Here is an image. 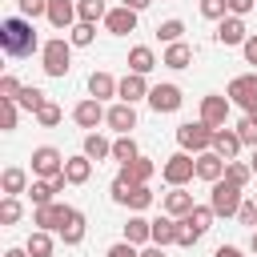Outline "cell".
<instances>
[{
    "label": "cell",
    "instance_id": "obj_1",
    "mask_svg": "<svg viewBox=\"0 0 257 257\" xmlns=\"http://www.w3.org/2000/svg\"><path fill=\"white\" fill-rule=\"evenodd\" d=\"M0 48H4V56L20 60V56H32L36 48H44V44L36 40L32 20H24V16H8V20H0Z\"/></svg>",
    "mask_w": 257,
    "mask_h": 257
},
{
    "label": "cell",
    "instance_id": "obj_2",
    "mask_svg": "<svg viewBox=\"0 0 257 257\" xmlns=\"http://www.w3.org/2000/svg\"><path fill=\"white\" fill-rule=\"evenodd\" d=\"M40 68L48 72V76H68V68H72V40L68 36H52V40H44V48H40Z\"/></svg>",
    "mask_w": 257,
    "mask_h": 257
},
{
    "label": "cell",
    "instance_id": "obj_3",
    "mask_svg": "<svg viewBox=\"0 0 257 257\" xmlns=\"http://www.w3.org/2000/svg\"><path fill=\"white\" fill-rule=\"evenodd\" d=\"M213 133L217 128H209L205 120H185V124H177V145H181V153L201 157V153L213 149Z\"/></svg>",
    "mask_w": 257,
    "mask_h": 257
},
{
    "label": "cell",
    "instance_id": "obj_4",
    "mask_svg": "<svg viewBox=\"0 0 257 257\" xmlns=\"http://www.w3.org/2000/svg\"><path fill=\"white\" fill-rule=\"evenodd\" d=\"M161 177L169 189H185L193 177H197V157L193 153H173L165 165H161Z\"/></svg>",
    "mask_w": 257,
    "mask_h": 257
},
{
    "label": "cell",
    "instance_id": "obj_5",
    "mask_svg": "<svg viewBox=\"0 0 257 257\" xmlns=\"http://www.w3.org/2000/svg\"><path fill=\"white\" fill-rule=\"evenodd\" d=\"M241 185H233V181H217V185H209V205H213V213L217 217H237V209H241Z\"/></svg>",
    "mask_w": 257,
    "mask_h": 257
},
{
    "label": "cell",
    "instance_id": "obj_6",
    "mask_svg": "<svg viewBox=\"0 0 257 257\" xmlns=\"http://www.w3.org/2000/svg\"><path fill=\"white\" fill-rule=\"evenodd\" d=\"M28 161H32V177L52 181V177H60V173H64V161H68V157H64L60 149H52V145H36Z\"/></svg>",
    "mask_w": 257,
    "mask_h": 257
},
{
    "label": "cell",
    "instance_id": "obj_7",
    "mask_svg": "<svg viewBox=\"0 0 257 257\" xmlns=\"http://www.w3.org/2000/svg\"><path fill=\"white\" fill-rule=\"evenodd\" d=\"M225 96H229V104H237V108H245V112H257V72L233 76L229 88H225Z\"/></svg>",
    "mask_w": 257,
    "mask_h": 257
},
{
    "label": "cell",
    "instance_id": "obj_8",
    "mask_svg": "<svg viewBox=\"0 0 257 257\" xmlns=\"http://www.w3.org/2000/svg\"><path fill=\"white\" fill-rule=\"evenodd\" d=\"M68 213H72V205H60V201H52V205H40V209H32V225L36 229H44V233H60L64 229V221H68Z\"/></svg>",
    "mask_w": 257,
    "mask_h": 257
},
{
    "label": "cell",
    "instance_id": "obj_9",
    "mask_svg": "<svg viewBox=\"0 0 257 257\" xmlns=\"http://www.w3.org/2000/svg\"><path fill=\"white\" fill-rule=\"evenodd\" d=\"M185 104V92L177 88V84H153V92H149V108L161 116V112H177Z\"/></svg>",
    "mask_w": 257,
    "mask_h": 257
},
{
    "label": "cell",
    "instance_id": "obj_10",
    "mask_svg": "<svg viewBox=\"0 0 257 257\" xmlns=\"http://www.w3.org/2000/svg\"><path fill=\"white\" fill-rule=\"evenodd\" d=\"M229 96H221V92H209V96H201V120L209 124V128H225V120H229Z\"/></svg>",
    "mask_w": 257,
    "mask_h": 257
},
{
    "label": "cell",
    "instance_id": "obj_11",
    "mask_svg": "<svg viewBox=\"0 0 257 257\" xmlns=\"http://www.w3.org/2000/svg\"><path fill=\"white\" fill-rule=\"evenodd\" d=\"M104 116H108V108H104L100 100H92V96H84V100L72 108V120H76L80 128H88V133H96V124H104Z\"/></svg>",
    "mask_w": 257,
    "mask_h": 257
},
{
    "label": "cell",
    "instance_id": "obj_12",
    "mask_svg": "<svg viewBox=\"0 0 257 257\" xmlns=\"http://www.w3.org/2000/svg\"><path fill=\"white\" fill-rule=\"evenodd\" d=\"M104 124H108L116 137H133V128H137V108H133V104H124V100H116V104L108 108Z\"/></svg>",
    "mask_w": 257,
    "mask_h": 257
},
{
    "label": "cell",
    "instance_id": "obj_13",
    "mask_svg": "<svg viewBox=\"0 0 257 257\" xmlns=\"http://www.w3.org/2000/svg\"><path fill=\"white\" fill-rule=\"evenodd\" d=\"M48 24L60 28V32H72L80 24L76 16V0H48Z\"/></svg>",
    "mask_w": 257,
    "mask_h": 257
},
{
    "label": "cell",
    "instance_id": "obj_14",
    "mask_svg": "<svg viewBox=\"0 0 257 257\" xmlns=\"http://www.w3.org/2000/svg\"><path fill=\"white\" fill-rule=\"evenodd\" d=\"M245 40H249V28H245L241 16H225V20L217 24V44H225V48H241Z\"/></svg>",
    "mask_w": 257,
    "mask_h": 257
},
{
    "label": "cell",
    "instance_id": "obj_15",
    "mask_svg": "<svg viewBox=\"0 0 257 257\" xmlns=\"http://www.w3.org/2000/svg\"><path fill=\"white\" fill-rule=\"evenodd\" d=\"M137 16L141 12H133V8H108V16H104V28L112 32V36H128V32H137Z\"/></svg>",
    "mask_w": 257,
    "mask_h": 257
},
{
    "label": "cell",
    "instance_id": "obj_16",
    "mask_svg": "<svg viewBox=\"0 0 257 257\" xmlns=\"http://www.w3.org/2000/svg\"><path fill=\"white\" fill-rule=\"evenodd\" d=\"M149 92H153V88H149V80H145V76H137V72H124V76H120V92H116V96H120L124 104L149 100Z\"/></svg>",
    "mask_w": 257,
    "mask_h": 257
},
{
    "label": "cell",
    "instance_id": "obj_17",
    "mask_svg": "<svg viewBox=\"0 0 257 257\" xmlns=\"http://www.w3.org/2000/svg\"><path fill=\"white\" fill-rule=\"evenodd\" d=\"M124 241H128V245H137V249L153 245V221H145L141 213H133V217L124 221Z\"/></svg>",
    "mask_w": 257,
    "mask_h": 257
},
{
    "label": "cell",
    "instance_id": "obj_18",
    "mask_svg": "<svg viewBox=\"0 0 257 257\" xmlns=\"http://www.w3.org/2000/svg\"><path fill=\"white\" fill-rule=\"evenodd\" d=\"M116 92H120V80H116L112 72H92V76H88V96H92V100L104 104V100L116 96Z\"/></svg>",
    "mask_w": 257,
    "mask_h": 257
},
{
    "label": "cell",
    "instance_id": "obj_19",
    "mask_svg": "<svg viewBox=\"0 0 257 257\" xmlns=\"http://www.w3.org/2000/svg\"><path fill=\"white\" fill-rule=\"evenodd\" d=\"M241 149H245V145H241L237 128H217V133H213V153H217V157L237 161V153H241Z\"/></svg>",
    "mask_w": 257,
    "mask_h": 257
},
{
    "label": "cell",
    "instance_id": "obj_20",
    "mask_svg": "<svg viewBox=\"0 0 257 257\" xmlns=\"http://www.w3.org/2000/svg\"><path fill=\"white\" fill-rule=\"evenodd\" d=\"M225 165H229V161H225V157H217V153L209 149V153H201V157H197V177H201V181H209V185H217V181L225 177Z\"/></svg>",
    "mask_w": 257,
    "mask_h": 257
},
{
    "label": "cell",
    "instance_id": "obj_21",
    "mask_svg": "<svg viewBox=\"0 0 257 257\" xmlns=\"http://www.w3.org/2000/svg\"><path fill=\"white\" fill-rule=\"evenodd\" d=\"M193 209H197V201H193L189 189H169V193H165V213H169V217L181 221V217H189Z\"/></svg>",
    "mask_w": 257,
    "mask_h": 257
},
{
    "label": "cell",
    "instance_id": "obj_22",
    "mask_svg": "<svg viewBox=\"0 0 257 257\" xmlns=\"http://www.w3.org/2000/svg\"><path fill=\"white\" fill-rule=\"evenodd\" d=\"M161 64H165V68H173V72H181V68H189V64H193V48H189L185 40H177V44H165V52H161Z\"/></svg>",
    "mask_w": 257,
    "mask_h": 257
},
{
    "label": "cell",
    "instance_id": "obj_23",
    "mask_svg": "<svg viewBox=\"0 0 257 257\" xmlns=\"http://www.w3.org/2000/svg\"><path fill=\"white\" fill-rule=\"evenodd\" d=\"M153 68H157V52H153L149 44H133V48H128V72L149 76Z\"/></svg>",
    "mask_w": 257,
    "mask_h": 257
},
{
    "label": "cell",
    "instance_id": "obj_24",
    "mask_svg": "<svg viewBox=\"0 0 257 257\" xmlns=\"http://www.w3.org/2000/svg\"><path fill=\"white\" fill-rule=\"evenodd\" d=\"M28 173L20 169V165H8L4 173H0V189H4V197H20V193H28Z\"/></svg>",
    "mask_w": 257,
    "mask_h": 257
},
{
    "label": "cell",
    "instance_id": "obj_25",
    "mask_svg": "<svg viewBox=\"0 0 257 257\" xmlns=\"http://www.w3.org/2000/svg\"><path fill=\"white\" fill-rule=\"evenodd\" d=\"M80 153H84L88 161H96V165H100V161H108V157H112V141H108V137H100V133H84Z\"/></svg>",
    "mask_w": 257,
    "mask_h": 257
},
{
    "label": "cell",
    "instance_id": "obj_26",
    "mask_svg": "<svg viewBox=\"0 0 257 257\" xmlns=\"http://www.w3.org/2000/svg\"><path fill=\"white\" fill-rule=\"evenodd\" d=\"M177 233H181V221H177V217L165 213V217L153 221V245H161V249H165V245H177Z\"/></svg>",
    "mask_w": 257,
    "mask_h": 257
},
{
    "label": "cell",
    "instance_id": "obj_27",
    "mask_svg": "<svg viewBox=\"0 0 257 257\" xmlns=\"http://www.w3.org/2000/svg\"><path fill=\"white\" fill-rule=\"evenodd\" d=\"M88 177H92V161H88L84 153H76V157L64 161V181H68V185H84Z\"/></svg>",
    "mask_w": 257,
    "mask_h": 257
},
{
    "label": "cell",
    "instance_id": "obj_28",
    "mask_svg": "<svg viewBox=\"0 0 257 257\" xmlns=\"http://www.w3.org/2000/svg\"><path fill=\"white\" fill-rule=\"evenodd\" d=\"M157 173V165L149 161V157H137V161H128V165H120V177L124 181H133V185H149V177Z\"/></svg>",
    "mask_w": 257,
    "mask_h": 257
},
{
    "label": "cell",
    "instance_id": "obj_29",
    "mask_svg": "<svg viewBox=\"0 0 257 257\" xmlns=\"http://www.w3.org/2000/svg\"><path fill=\"white\" fill-rule=\"evenodd\" d=\"M84 229H88L84 213H80V209H72V213H68V221H64V229H60V241H64V245H80V241H84Z\"/></svg>",
    "mask_w": 257,
    "mask_h": 257
},
{
    "label": "cell",
    "instance_id": "obj_30",
    "mask_svg": "<svg viewBox=\"0 0 257 257\" xmlns=\"http://www.w3.org/2000/svg\"><path fill=\"white\" fill-rule=\"evenodd\" d=\"M16 104H20L24 112H32V116H36V112L48 104V96H44V88H36V84H24V88H20V96H16Z\"/></svg>",
    "mask_w": 257,
    "mask_h": 257
},
{
    "label": "cell",
    "instance_id": "obj_31",
    "mask_svg": "<svg viewBox=\"0 0 257 257\" xmlns=\"http://www.w3.org/2000/svg\"><path fill=\"white\" fill-rule=\"evenodd\" d=\"M24 249H28V257H52L56 241H52V233H44V229H32V237L24 241Z\"/></svg>",
    "mask_w": 257,
    "mask_h": 257
},
{
    "label": "cell",
    "instance_id": "obj_32",
    "mask_svg": "<svg viewBox=\"0 0 257 257\" xmlns=\"http://www.w3.org/2000/svg\"><path fill=\"white\" fill-rule=\"evenodd\" d=\"M28 197H32V209H40V205H52V197H56V185H52V181H40V177H32V185H28Z\"/></svg>",
    "mask_w": 257,
    "mask_h": 257
},
{
    "label": "cell",
    "instance_id": "obj_33",
    "mask_svg": "<svg viewBox=\"0 0 257 257\" xmlns=\"http://www.w3.org/2000/svg\"><path fill=\"white\" fill-rule=\"evenodd\" d=\"M76 16H80V24H96L108 16V8H104V0H76Z\"/></svg>",
    "mask_w": 257,
    "mask_h": 257
},
{
    "label": "cell",
    "instance_id": "obj_34",
    "mask_svg": "<svg viewBox=\"0 0 257 257\" xmlns=\"http://www.w3.org/2000/svg\"><path fill=\"white\" fill-rule=\"evenodd\" d=\"M181 221H189L197 233H209V229H213V221H217V213H213V205H197V209H193L189 217H181Z\"/></svg>",
    "mask_w": 257,
    "mask_h": 257
},
{
    "label": "cell",
    "instance_id": "obj_35",
    "mask_svg": "<svg viewBox=\"0 0 257 257\" xmlns=\"http://www.w3.org/2000/svg\"><path fill=\"white\" fill-rule=\"evenodd\" d=\"M137 157H141V149H137L133 137H116V141H112V161L128 165V161H137Z\"/></svg>",
    "mask_w": 257,
    "mask_h": 257
},
{
    "label": "cell",
    "instance_id": "obj_36",
    "mask_svg": "<svg viewBox=\"0 0 257 257\" xmlns=\"http://www.w3.org/2000/svg\"><path fill=\"white\" fill-rule=\"evenodd\" d=\"M157 36H161V44L185 40V20H165V24H157Z\"/></svg>",
    "mask_w": 257,
    "mask_h": 257
},
{
    "label": "cell",
    "instance_id": "obj_37",
    "mask_svg": "<svg viewBox=\"0 0 257 257\" xmlns=\"http://www.w3.org/2000/svg\"><path fill=\"white\" fill-rule=\"evenodd\" d=\"M153 201H157V197H153V189H149V185H137V189L128 193V201H124V205H128L133 213H145Z\"/></svg>",
    "mask_w": 257,
    "mask_h": 257
},
{
    "label": "cell",
    "instance_id": "obj_38",
    "mask_svg": "<svg viewBox=\"0 0 257 257\" xmlns=\"http://www.w3.org/2000/svg\"><path fill=\"white\" fill-rule=\"evenodd\" d=\"M249 177H253V169H249L245 161H229V165H225V181H233V185H241V189H245V185H249Z\"/></svg>",
    "mask_w": 257,
    "mask_h": 257
},
{
    "label": "cell",
    "instance_id": "obj_39",
    "mask_svg": "<svg viewBox=\"0 0 257 257\" xmlns=\"http://www.w3.org/2000/svg\"><path fill=\"white\" fill-rule=\"evenodd\" d=\"M68 40H72V48H88V44L96 40V24H76V28L68 32Z\"/></svg>",
    "mask_w": 257,
    "mask_h": 257
},
{
    "label": "cell",
    "instance_id": "obj_40",
    "mask_svg": "<svg viewBox=\"0 0 257 257\" xmlns=\"http://www.w3.org/2000/svg\"><path fill=\"white\" fill-rule=\"evenodd\" d=\"M20 213H24V209H20V197H4V201H0V225H16Z\"/></svg>",
    "mask_w": 257,
    "mask_h": 257
},
{
    "label": "cell",
    "instance_id": "obj_41",
    "mask_svg": "<svg viewBox=\"0 0 257 257\" xmlns=\"http://www.w3.org/2000/svg\"><path fill=\"white\" fill-rule=\"evenodd\" d=\"M201 16H205V20H217V24H221V20L229 16V0H201Z\"/></svg>",
    "mask_w": 257,
    "mask_h": 257
},
{
    "label": "cell",
    "instance_id": "obj_42",
    "mask_svg": "<svg viewBox=\"0 0 257 257\" xmlns=\"http://www.w3.org/2000/svg\"><path fill=\"white\" fill-rule=\"evenodd\" d=\"M60 116H64V112H60V104H56V100H48V104L36 112V124H44V128H56V124H60Z\"/></svg>",
    "mask_w": 257,
    "mask_h": 257
},
{
    "label": "cell",
    "instance_id": "obj_43",
    "mask_svg": "<svg viewBox=\"0 0 257 257\" xmlns=\"http://www.w3.org/2000/svg\"><path fill=\"white\" fill-rule=\"evenodd\" d=\"M16 112H20V104H16V100H0V128H4V133H12V128H16Z\"/></svg>",
    "mask_w": 257,
    "mask_h": 257
},
{
    "label": "cell",
    "instance_id": "obj_44",
    "mask_svg": "<svg viewBox=\"0 0 257 257\" xmlns=\"http://www.w3.org/2000/svg\"><path fill=\"white\" fill-rule=\"evenodd\" d=\"M133 189H137V185H133V181H124L120 173H116V177H112V185H108V193H112V201H116V205H124Z\"/></svg>",
    "mask_w": 257,
    "mask_h": 257
},
{
    "label": "cell",
    "instance_id": "obj_45",
    "mask_svg": "<svg viewBox=\"0 0 257 257\" xmlns=\"http://www.w3.org/2000/svg\"><path fill=\"white\" fill-rule=\"evenodd\" d=\"M16 4H20V16H24V20L48 16V0H16Z\"/></svg>",
    "mask_w": 257,
    "mask_h": 257
},
{
    "label": "cell",
    "instance_id": "obj_46",
    "mask_svg": "<svg viewBox=\"0 0 257 257\" xmlns=\"http://www.w3.org/2000/svg\"><path fill=\"white\" fill-rule=\"evenodd\" d=\"M237 137H241V145L257 149V124H253V116H245V120L237 124Z\"/></svg>",
    "mask_w": 257,
    "mask_h": 257
},
{
    "label": "cell",
    "instance_id": "obj_47",
    "mask_svg": "<svg viewBox=\"0 0 257 257\" xmlns=\"http://www.w3.org/2000/svg\"><path fill=\"white\" fill-rule=\"evenodd\" d=\"M20 88H24V84H20L16 76H0V100H16Z\"/></svg>",
    "mask_w": 257,
    "mask_h": 257
},
{
    "label": "cell",
    "instance_id": "obj_48",
    "mask_svg": "<svg viewBox=\"0 0 257 257\" xmlns=\"http://www.w3.org/2000/svg\"><path fill=\"white\" fill-rule=\"evenodd\" d=\"M197 241H201V233H197V229H193L189 221H181V233H177V245H181V249H193Z\"/></svg>",
    "mask_w": 257,
    "mask_h": 257
},
{
    "label": "cell",
    "instance_id": "obj_49",
    "mask_svg": "<svg viewBox=\"0 0 257 257\" xmlns=\"http://www.w3.org/2000/svg\"><path fill=\"white\" fill-rule=\"evenodd\" d=\"M104 257H141V249H137V245H128V241H116V245H108V249H104Z\"/></svg>",
    "mask_w": 257,
    "mask_h": 257
},
{
    "label": "cell",
    "instance_id": "obj_50",
    "mask_svg": "<svg viewBox=\"0 0 257 257\" xmlns=\"http://www.w3.org/2000/svg\"><path fill=\"white\" fill-rule=\"evenodd\" d=\"M237 221H241V225H257V201H241Z\"/></svg>",
    "mask_w": 257,
    "mask_h": 257
},
{
    "label": "cell",
    "instance_id": "obj_51",
    "mask_svg": "<svg viewBox=\"0 0 257 257\" xmlns=\"http://www.w3.org/2000/svg\"><path fill=\"white\" fill-rule=\"evenodd\" d=\"M253 8H257V0H229V16H241L245 20Z\"/></svg>",
    "mask_w": 257,
    "mask_h": 257
},
{
    "label": "cell",
    "instance_id": "obj_52",
    "mask_svg": "<svg viewBox=\"0 0 257 257\" xmlns=\"http://www.w3.org/2000/svg\"><path fill=\"white\" fill-rule=\"evenodd\" d=\"M241 52H245V64H257V36H249L241 44Z\"/></svg>",
    "mask_w": 257,
    "mask_h": 257
},
{
    "label": "cell",
    "instance_id": "obj_53",
    "mask_svg": "<svg viewBox=\"0 0 257 257\" xmlns=\"http://www.w3.org/2000/svg\"><path fill=\"white\" fill-rule=\"evenodd\" d=\"M213 257H245V253H241V249H237V245H221V249H217V253H213Z\"/></svg>",
    "mask_w": 257,
    "mask_h": 257
},
{
    "label": "cell",
    "instance_id": "obj_54",
    "mask_svg": "<svg viewBox=\"0 0 257 257\" xmlns=\"http://www.w3.org/2000/svg\"><path fill=\"white\" fill-rule=\"evenodd\" d=\"M120 4H124V8H133V12H145L153 0H120Z\"/></svg>",
    "mask_w": 257,
    "mask_h": 257
},
{
    "label": "cell",
    "instance_id": "obj_55",
    "mask_svg": "<svg viewBox=\"0 0 257 257\" xmlns=\"http://www.w3.org/2000/svg\"><path fill=\"white\" fill-rule=\"evenodd\" d=\"M141 257H165V249H161V245H145V249H141Z\"/></svg>",
    "mask_w": 257,
    "mask_h": 257
},
{
    "label": "cell",
    "instance_id": "obj_56",
    "mask_svg": "<svg viewBox=\"0 0 257 257\" xmlns=\"http://www.w3.org/2000/svg\"><path fill=\"white\" fill-rule=\"evenodd\" d=\"M4 257H28V249H4Z\"/></svg>",
    "mask_w": 257,
    "mask_h": 257
},
{
    "label": "cell",
    "instance_id": "obj_57",
    "mask_svg": "<svg viewBox=\"0 0 257 257\" xmlns=\"http://www.w3.org/2000/svg\"><path fill=\"white\" fill-rule=\"evenodd\" d=\"M249 169H253V173H257V149H253V157H249Z\"/></svg>",
    "mask_w": 257,
    "mask_h": 257
},
{
    "label": "cell",
    "instance_id": "obj_58",
    "mask_svg": "<svg viewBox=\"0 0 257 257\" xmlns=\"http://www.w3.org/2000/svg\"><path fill=\"white\" fill-rule=\"evenodd\" d=\"M249 249H253V253H257V229H253V237H249Z\"/></svg>",
    "mask_w": 257,
    "mask_h": 257
},
{
    "label": "cell",
    "instance_id": "obj_59",
    "mask_svg": "<svg viewBox=\"0 0 257 257\" xmlns=\"http://www.w3.org/2000/svg\"><path fill=\"white\" fill-rule=\"evenodd\" d=\"M249 116H253V124H257V112H249Z\"/></svg>",
    "mask_w": 257,
    "mask_h": 257
},
{
    "label": "cell",
    "instance_id": "obj_60",
    "mask_svg": "<svg viewBox=\"0 0 257 257\" xmlns=\"http://www.w3.org/2000/svg\"><path fill=\"white\" fill-rule=\"evenodd\" d=\"M253 201H257V193H253Z\"/></svg>",
    "mask_w": 257,
    "mask_h": 257
}]
</instances>
